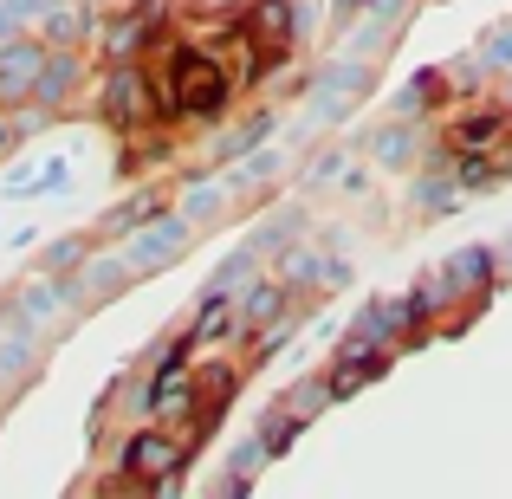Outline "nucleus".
<instances>
[{"label":"nucleus","instance_id":"1","mask_svg":"<svg viewBox=\"0 0 512 499\" xmlns=\"http://www.w3.org/2000/svg\"><path fill=\"white\" fill-rule=\"evenodd\" d=\"M156 91H163V104H169V111L208 117V111H221V104H227V72L208 59V52L182 46V52L169 59V78H163Z\"/></svg>","mask_w":512,"mask_h":499},{"label":"nucleus","instance_id":"2","mask_svg":"<svg viewBox=\"0 0 512 499\" xmlns=\"http://www.w3.org/2000/svg\"><path fill=\"white\" fill-rule=\"evenodd\" d=\"M156 104H163V91H150V78H143L137 65H124V72L111 78V91H104V111H111L117 124H143Z\"/></svg>","mask_w":512,"mask_h":499},{"label":"nucleus","instance_id":"3","mask_svg":"<svg viewBox=\"0 0 512 499\" xmlns=\"http://www.w3.org/2000/svg\"><path fill=\"white\" fill-rule=\"evenodd\" d=\"M182 234H188V221H182V214H169V221L143 227V234H137V247L124 253V266H130V273H150V266L175 260V253H182Z\"/></svg>","mask_w":512,"mask_h":499},{"label":"nucleus","instance_id":"4","mask_svg":"<svg viewBox=\"0 0 512 499\" xmlns=\"http://www.w3.org/2000/svg\"><path fill=\"white\" fill-rule=\"evenodd\" d=\"M500 137H512V111H474L448 130V150L454 156H487Z\"/></svg>","mask_w":512,"mask_h":499},{"label":"nucleus","instance_id":"5","mask_svg":"<svg viewBox=\"0 0 512 499\" xmlns=\"http://www.w3.org/2000/svg\"><path fill=\"white\" fill-rule=\"evenodd\" d=\"M182 461V448H175L169 435H137L130 441V454H124V474L130 480H143V487H163V474Z\"/></svg>","mask_w":512,"mask_h":499},{"label":"nucleus","instance_id":"6","mask_svg":"<svg viewBox=\"0 0 512 499\" xmlns=\"http://www.w3.org/2000/svg\"><path fill=\"white\" fill-rule=\"evenodd\" d=\"M39 72H46V52L33 46V39H13L7 52H0V98H26V91L39 85Z\"/></svg>","mask_w":512,"mask_h":499},{"label":"nucleus","instance_id":"7","mask_svg":"<svg viewBox=\"0 0 512 499\" xmlns=\"http://www.w3.org/2000/svg\"><path fill=\"white\" fill-rule=\"evenodd\" d=\"M253 59H279V52H286V39H292V0H260V7H253Z\"/></svg>","mask_w":512,"mask_h":499},{"label":"nucleus","instance_id":"8","mask_svg":"<svg viewBox=\"0 0 512 499\" xmlns=\"http://www.w3.org/2000/svg\"><path fill=\"white\" fill-rule=\"evenodd\" d=\"M383 350H344V363H338V376H331V402H344V396H357L363 383H376V376H383Z\"/></svg>","mask_w":512,"mask_h":499},{"label":"nucleus","instance_id":"9","mask_svg":"<svg viewBox=\"0 0 512 499\" xmlns=\"http://www.w3.org/2000/svg\"><path fill=\"white\" fill-rule=\"evenodd\" d=\"M487 273H493V253L461 247V253H448V266H441V286H448V292H467V286H487Z\"/></svg>","mask_w":512,"mask_h":499},{"label":"nucleus","instance_id":"10","mask_svg":"<svg viewBox=\"0 0 512 499\" xmlns=\"http://www.w3.org/2000/svg\"><path fill=\"white\" fill-rule=\"evenodd\" d=\"M227 325H234V299H227V292H208V299H201L195 331H188V344H208V337H221Z\"/></svg>","mask_w":512,"mask_h":499},{"label":"nucleus","instance_id":"11","mask_svg":"<svg viewBox=\"0 0 512 499\" xmlns=\"http://www.w3.org/2000/svg\"><path fill=\"white\" fill-rule=\"evenodd\" d=\"M279 312H286V292H279V286H253V299H247V325L260 331L266 318H279Z\"/></svg>","mask_w":512,"mask_h":499},{"label":"nucleus","instance_id":"12","mask_svg":"<svg viewBox=\"0 0 512 499\" xmlns=\"http://www.w3.org/2000/svg\"><path fill=\"white\" fill-rule=\"evenodd\" d=\"M65 182H72V169H65V163H46V169H39V175H33V182H20V188H7V195H20V201H33V195H52V188H65Z\"/></svg>","mask_w":512,"mask_h":499},{"label":"nucleus","instance_id":"13","mask_svg":"<svg viewBox=\"0 0 512 499\" xmlns=\"http://www.w3.org/2000/svg\"><path fill=\"white\" fill-rule=\"evenodd\" d=\"M72 78H78L72 59H46V72H39V98H65V91H72Z\"/></svg>","mask_w":512,"mask_h":499},{"label":"nucleus","instance_id":"14","mask_svg":"<svg viewBox=\"0 0 512 499\" xmlns=\"http://www.w3.org/2000/svg\"><path fill=\"white\" fill-rule=\"evenodd\" d=\"M150 208H156V195H137V201H124V208H117V214H111L104 227H111V234H124V227H137V221H143Z\"/></svg>","mask_w":512,"mask_h":499},{"label":"nucleus","instance_id":"15","mask_svg":"<svg viewBox=\"0 0 512 499\" xmlns=\"http://www.w3.org/2000/svg\"><path fill=\"white\" fill-rule=\"evenodd\" d=\"M266 130H273V124H266V117H260V124H247V130H234V137L221 143V156H240V150H253V143H260Z\"/></svg>","mask_w":512,"mask_h":499}]
</instances>
